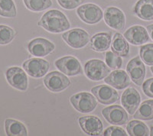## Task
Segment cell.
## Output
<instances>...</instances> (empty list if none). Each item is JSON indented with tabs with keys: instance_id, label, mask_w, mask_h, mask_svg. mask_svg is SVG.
I'll list each match as a JSON object with an SVG mask.
<instances>
[{
	"instance_id": "1",
	"label": "cell",
	"mask_w": 153,
	"mask_h": 136,
	"mask_svg": "<svg viewBox=\"0 0 153 136\" xmlns=\"http://www.w3.org/2000/svg\"><path fill=\"white\" fill-rule=\"evenodd\" d=\"M38 24L51 33H61L68 30L71 27L65 15L61 11L55 9L45 12Z\"/></svg>"
},
{
	"instance_id": "2",
	"label": "cell",
	"mask_w": 153,
	"mask_h": 136,
	"mask_svg": "<svg viewBox=\"0 0 153 136\" xmlns=\"http://www.w3.org/2000/svg\"><path fill=\"white\" fill-rule=\"evenodd\" d=\"M70 101L72 106L81 113H89L95 109L97 102L92 94L87 92H81L74 95Z\"/></svg>"
},
{
	"instance_id": "3",
	"label": "cell",
	"mask_w": 153,
	"mask_h": 136,
	"mask_svg": "<svg viewBox=\"0 0 153 136\" xmlns=\"http://www.w3.org/2000/svg\"><path fill=\"white\" fill-rule=\"evenodd\" d=\"M85 74L90 80L100 81L105 79L110 73V68L106 66L103 61L97 59H93L87 61L84 66Z\"/></svg>"
},
{
	"instance_id": "4",
	"label": "cell",
	"mask_w": 153,
	"mask_h": 136,
	"mask_svg": "<svg viewBox=\"0 0 153 136\" xmlns=\"http://www.w3.org/2000/svg\"><path fill=\"white\" fill-rule=\"evenodd\" d=\"M5 77L9 85L15 89L21 91H25L28 89V77L21 67H11L8 68L5 72Z\"/></svg>"
},
{
	"instance_id": "5",
	"label": "cell",
	"mask_w": 153,
	"mask_h": 136,
	"mask_svg": "<svg viewBox=\"0 0 153 136\" xmlns=\"http://www.w3.org/2000/svg\"><path fill=\"white\" fill-rule=\"evenodd\" d=\"M76 13L82 21L89 24L100 22L103 16V12L100 8L92 3L85 4L80 6L76 10Z\"/></svg>"
},
{
	"instance_id": "6",
	"label": "cell",
	"mask_w": 153,
	"mask_h": 136,
	"mask_svg": "<svg viewBox=\"0 0 153 136\" xmlns=\"http://www.w3.org/2000/svg\"><path fill=\"white\" fill-rule=\"evenodd\" d=\"M63 39L70 47L80 49L85 47L90 41V35L85 30L74 28L62 35Z\"/></svg>"
},
{
	"instance_id": "7",
	"label": "cell",
	"mask_w": 153,
	"mask_h": 136,
	"mask_svg": "<svg viewBox=\"0 0 153 136\" xmlns=\"http://www.w3.org/2000/svg\"><path fill=\"white\" fill-rule=\"evenodd\" d=\"M44 84L51 92H59L66 89L71 85V81L63 73L52 71L45 76L44 79Z\"/></svg>"
},
{
	"instance_id": "8",
	"label": "cell",
	"mask_w": 153,
	"mask_h": 136,
	"mask_svg": "<svg viewBox=\"0 0 153 136\" xmlns=\"http://www.w3.org/2000/svg\"><path fill=\"white\" fill-rule=\"evenodd\" d=\"M22 67L30 77L40 78L48 73L50 64L45 60L41 58H31L25 61Z\"/></svg>"
},
{
	"instance_id": "9",
	"label": "cell",
	"mask_w": 153,
	"mask_h": 136,
	"mask_svg": "<svg viewBox=\"0 0 153 136\" xmlns=\"http://www.w3.org/2000/svg\"><path fill=\"white\" fill-rule=\"evenodd\" d=\"M102 114L109 123L115 126H123L128 122V115L120 106L114 105L102 110Z\"/></svg>"
},
{
	"instance_id": "10",
	"label": "cell",
	"mask_w": 153,
	"mask_h": 136,
	"mask_svg": "<svg viewBox=\"0 0 153 136\" xmlns=\"http://www.w3.org/2000/svg\"><path fill=\"white\" fill-rule=\"evenodd\" d=\"M54 65L63 73L71 77L80 75L83 72L78 60L72 56H66L57 60Z\"/></svg>"
},
{
	"instance_id": "11",
	"label": "cell",
	"mask_w": 153,
	"mask_h": 136,
	"mask_svg": "<svg viewBox=\"0 0 153 136\" xmlns=\"http://www.w3.org/2000/svg\"><path fill=\"white\" fill-rule=\"evenodd\" d=\"M28 50L29 53L35 57L42 58L48 55L55 48L52 42L42 38H38L28 42Z\"/></svg>"
},
{
	"instance_id": "12",
	"label": "cell",
	"mask_w": 153,
	"mask_h": 136,
	"mask_svg": "<svg viewBox=\"0 0 153 136\" xmlns=\"http://www.w3.org/2000/svg\"><path fill=\"white\" fill-rule=\"evenodd\" d=\"M104 21L108 26L115 30L121 31L125 28V15L120 9L108 7L105 9Z\"/></svg>"
},
{
	"instance_id": "13",
	"label": "cell",
	"mask_w": 153,
	"mask_h": 136,
	"mask_svg": "<svg viewBox=\"0 0 153 136\" xmlns=\"http://www.w3.org/2000/svg\"><path fill=\"white\" fill-rule=\"evenodd\" d=\"M91 92L97 100L103 105H110L119 100V94L116 89L110 86L99 85L92 88Z\"/></svg>"
},
{
	"instance_id": "14",
	"label": "cell",
	"mask_w": 153,
	"mask_h": 136,
	"mask_svg": "<svg viewBox=\"0 0 153 136\" xmlns=\"http://www.w3.org/2000/svg\"><path fill=\"white\" fill-rule=\"evenodd\" d=\"M78 122L82 130L88 135L97 136L102 135L103 126L98 117L94 115L80 117Z\"/></svg>"
},
{
	"instance_id": "15",
	"label": "cell",
	"mask_w": 153,
	"mask_h": 136,
	"mask_svg": "<svg viewBox=\"0 0 153 136\" xmlns=\"http://www.w3.org/2000/svg\"><path fill=\"white\" fill-rule=\"evenodd\" d=\"M126 71L133 83L141 86L146 76V67L139 57L132 58L126 67Z\"/></svg>"
},
{
	"instance_id": "16",
	"label": "cell",
	"mask_w": 153,
	"mask_h": 136,
	"mask_svg": "<svg viewBox=\"0 0 153 136\" xmlns=\"http://www.w3.org/2000/svg\"><path fill=\"white\" fill-rule=\"evenodd\" d=\"M141 102V97L139 92L134 88H128L124 91L121 98V103L124 109L130 115H133L137 110Z\"/></svg>"
},
{
	"instance_id": "17",
	"label": "cell",
	"mask_w": 153,
	"mask_h": 136,
	"mask_svg": "<svg viewBox=\"0 0 153 136\" xmlns=\"http://www.w3.org/2000/svg\"><path fill=\"white\" fill-rule=\"evenodd\" d=\"M124 38L133 45H141L149 40L148 31L140 25H135L124 33Z\"/></svg>"
},
{
	"instance_id": "18",
	"label": "cell",
	"mask_w": 153,
	"mask_h": 136,
	"mask_svg": "<svg viewBox=\"0 0 153 136\" xmlns=\"http://www.w3.org/2000/svg\"><path fill=\"white\" fill-rule=\"evenodd\" d=\"M105 83L117 89H123L130 85V77L124 70H114L105 77Z\"/></svg>"
},
{
	"instance_id": "19",
	"label": "cell",
	"mask_w": 153,
	"mask_h": 136,
	"mask_svg": "<svg viewBox=\"0 0 153 136\" xmlns=\"http://www.w3.org/2000/svg\"><path fill=\"white\" fill-rule=\"evenodd\" d=\"M112 43V36L110 33L101 32L94 35L91 39V47L97 52L106 51Z\"/></svg>"
},
{
	"instance_id": "20",
	"label": "cell",
	"mask_w": 153,
	"mask_h": 136,
	"mask_svg": "<svg viewBox=\"0 0 153 136\" xmlns=\"http://www.w3.org/2000/svg\"><path fill=\"white\" fill-rule=\"evenodd\" d=\"M134 13L145 21L153 20V0H139L134 6Z\"/></svg>"
},
{
	"instance_id": "21",
	"label": "cell",
	"mask_w": 153,
	"mask_h": 136,
	"mask_svg": "<svg viewBox=\"0 0 153 136\" xmlns=\"http://www.w3.org/2000/svg\"><path fill=\"white\" fill-rule=\"evenodd\" d=\"M112 51L120 57H127L129 52V43L120 33H116L111 44Z\"/></svg>"
},
{
	"instance_id": "22",
	"label": "cell",
	"mask_w": 153,
	"mask_h": 136,
	"mask_svg": "<svg viewBox=\"0 0 153 136\" xmlns=\"http://www.w3.org/2000/svg\"><path fill=\"white\" fill-rule=\"evenodd\" d=\"M5 130L9 136H26L28 135L27 129L22 122L12 119H7L5 121Z\"/></svg>"
},
{
	"instance_id": "23",
	"label": "cell",
	"mask_w": 153,
	"mask_h": 136,
	"mask_svg": "<svg viewBox=\"0 0 153 136\" xmlns=\"http://www.w3.org/2000/svg\"><path fill=\"white\" fill-rule=\"evenodd\" d=\"M134 119L140 120L153 119V100L144 101L134 115Z\"/></svg>"
},
{
	"instance_id": "24",
	"label": "cell",
	"mask_w": 153,
	"mask_h": 136,
	"mask_svg": "<svg viewBox=\"0 0 153 136\" xmlns=\"http://www.w3.org/2000/svg\"><path fill=\"white\" fill-rule=\"evenodd\" d=\"M127 132L132 136H148L150 135L149 129L145 123L140 121H130L126 126Z\"/></svg>"
},
{
	"instance_id": "25",
	"label": "cell",
	"mask_w": 153,
	"mask_h": 136,
	"mask_svg": "<svg viewBox=\"0 0 153 136\" xmlns=\"http://www.w3.org/2000/svg\"><path fill=\"white\" fill-rule=\"evenodd\" d=\"M16 14L17 11L13 0H0V16L14 18Z\"/></svg>"
},
{
	"instance_id": "26",
	"label": "cell",
	"mask_w": 153,
	"mask_h": 136,
	"mask_svg": "<svg viewBox=\"0 0 153 136\" xmlns=\"http://www.w3.org/2000/svg\"><path fill=\"white\" fill-rule=\"evenodd\" d=\"M28 9L33 12H41L50 8L52 5L51 0H24Z\"/></svg>"
},
{
	"instance_id": "27",
	"label": "cell",
	"mask_w": 153,
	"mask_h": 136,
	"mask_svg": "<svg viewBox=\"0 0 153 136\" xmlns=\"http://www.w3.org/2000/svg\"><path fill=\"white\" fill-rule=\"evenodd\" d=\"M16 35L14 29L5 24H0V45H5L11 43Z\"/></svg>"
},
{
	"instance_id": "28",
	"label": "cell",
	"mask_w": 153,
	"mask_h": 136,
	"mask_svg": "<svg viewBox=\"0 0 153 136\" xmlns=\"http://www.w3.org/2000/svg\"><path fill=\"white\" fill-rule=\"evenodd\" d=\"M106 64L110 69L119 70L123 65V61L121 57L116 54L112 51H107L105 54Z\"/></svg>"
},
{
	"instance_id": "29",
	"label": "cell",
	"mask_w": 153,
	"mask_h": 136,
	"mask_svg": "<svg viewBox=\"0 0 153 136\" xmlns=\"http://www.w3.org/2000/svg\"><path fill=\"white\" fill-rule=\"evenodd\" d=\"M140 58L146 64L153 66V44H148L140 47Z\"/></svg>"
},
{
	"instance_id": "30",
	"label": "cell",
	"mask_w": 153,
	"mask_h": 136,
	"mask_svg": "<svg viewBox=\"0 0 153 136\" xmlns=\"http://www.w3.org/2000/svg\"><path fill=\"white\" fill-rule=\"evenodd\" d=\"M105 136H126L127 134L123 128L118 126H110L103 133Z\"/></svg>"
},
{
	"instance_id": "31",
	"label": "cell",
	"mask_w": 153,
	"mask_h": 136,
	"mask_svg": "<svg viewBox=\"0 0 153 136\" xmlns=\"http://www.w3.org/2000/svg\"><path fill=\"white\" fill-rule=\"evenodd\" d=\"M61 7L65 9H74L81 5L83 0H57Z\"/></svg>"
},
{
	"instance_id": "32",
	"label": "cell",
	"mask_w": 153,
	"mask_h": 136,
	"mask_svg": "<svg viewBox=\"0 0 153 136\" xmlns=\"http://www.w3.org/2000/svg\"><path fill=\"white\" fill-rule=\"evenodd\" d=\"M143 90L146 96L153 98V78L148 79L143 83Z\"/></svg>"
},
{
	"instance_id": "33",
	"label": "cell",
	"mask_w": 153,
	"mask_h": 136,
	"mask_svg": "<svg viewBox=\"0 0 153 136\" xmlns=\"http://www.w3.org/2000/svg\"><path fill=\"white\" fill-rule=\"evenodd\" d=\"M147 31H148L150 37H151V38L153 40V24L147 26Z\"/></svg>"
},
{
	"instance_id": "34",
	"label": "cell",
	"mask_w": 153,
	"mask_h": 136,
	"mask_svg": "<svg viewBox=\"0 0 153 136\" xmlns=\"http://www.w3.org/2000/svg\"><path fill=\"white\" fill-rule=\"evenodd\" d=\"M150 135L153 136V126H152L151 129H150Z\"/></svg>"
},
{
	"instance_id": "35",
	"label": "cell",
	"mask_w": 153,
	"mask_h": 136,
	"mask_svg": "<svg viewBox=\"0 0 153 136\" xmlns=\"http://www.w3.org/2000/svg\"><path fill=\"white\" fill-rule=\"evenodd\" d=\"M151 70H152V73H153V66L151 67Z\"/></svg>"
}]
</instances>
